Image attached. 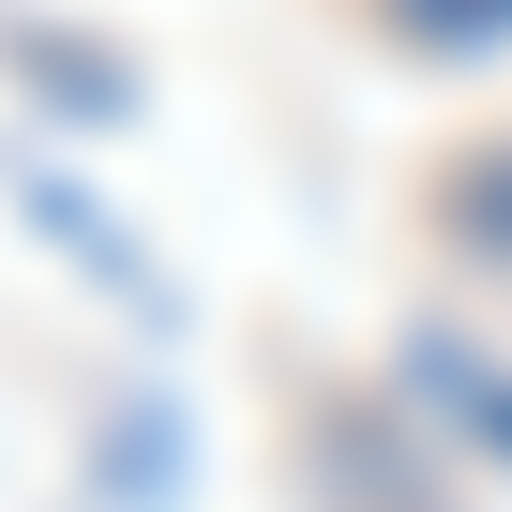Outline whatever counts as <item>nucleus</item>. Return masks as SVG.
<instances>
[{"label": "nucleus", "mask_w": 512, "mask_h": 512, "mask_svg": "<svg viewBox=\"0 0 512 512\" xmlns=\"http://www.w3.org/2000/svg\"><path fill=\"white\" fill-rule=\"evenodd\" d=\"M407 31H437V46H467V31H512V0H407Z\"/></svg>", "instance_id": "2"}, {"label": "nucleus", "mask_w": 512, "mask_h": 512, "mask_svg": "<svg viewBox=\"0 0 512 512\" xmlns=\"http://www.w3.org/2000/svg\"><path fill=\"white\" fill-rule=\"evenodd\" d=\"M437 211H452V226H497V241H512V166H467V181H452Z\"/></svg>", "instance_id": "1"}]
</instances>
